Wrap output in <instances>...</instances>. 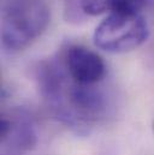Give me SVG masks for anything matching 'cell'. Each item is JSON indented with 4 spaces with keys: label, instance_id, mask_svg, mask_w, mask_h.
Listing matches in <instances>:
<instances>
[{
    "label": "cell",
    "instance_id": "8992f818",
    "mask_svg": "<svg viewBox=\"0 0 154 155\" xmlns=\"http://www.w3.org/2000/svg\"><path fill=\"white\" fill-rule=\"evenodd\" d=\"M147 0H79L82 12L88 16L110 13H140Z\"/></svg>",
    "mask_w": 154,
    "mask_h": 155
},
{
    "label": "cell",
    "instance_id": "5b68a950",
    "mask_svg": "<svg viewBox=\"0 0 154 155\" xmlns=\"http://www.w3.org/2000/svg\"><path fill=\"white\" fill-rule=\"evenodd\" d=\"M1 142L15 152H27L35 147L38 135L32 116L24 110H15L1 117Z\"/></svg>",
    "mask_w": 154,
    "mask_h": 155
},
{
    "label": "cell",
    "instance_id": "6da1fadb",
    "mask_svg": "<svg viewBox=\"0 0 154 155\" xmlns=\"http://www.w3.org/2000/svg\"><path fill=\"white\" fill-rule=\"evenodd\" d=\"M40 95L51 113L65 126L84 135L107 113V97L94 85L79 84L69 76L62 55L43 60L35 70Z\"/></svg>",
    "mask_w": 154,
    "mask_h": 155
},
{
    "label": "cell",
    "instance_id": "3957f363",
    "mask_svg": "<svg viewBox=\"0 0 154 155\" xmlns=\"http://www.w3.org/2000/svg\"><path fill=\"white\" fill-rule=\"evenodd\" d=\"M149 30L140 13H110L95 29L94 45L109 53H126L146 42Z\"/></svg>",
    "mask_w": 154,
    "mask_h": 155
},
{
    "label": "cell",
    "instance_id": "7a4b0ae2",
    "mask_svg": "<svg viewBox=\"0 0 154 155\" xmlns=\"http://www.w3.org/2000/svg\"><path fill=\"white\" fill-rule=\"evenodd\" d=\"M49 23L45 0H4L1 42L8 52H19L32 45Z\"/></svg>",
    "mask_w": 154,
    "mask_h": 155
},
{
    "label": "cell",
    "instance_id": "52a82bcc",
    "mask_svg": "<svg viewBox=\"0 0 154 155\" xmlns=\"http://www.w3.org/2000/svg\"><path fill=\"white\" fill-rule=\"evenodd\" d=\"M153 129H154V124H153Z\"/></svg>",
    "mask_w": 154,
    "mask_h": 155
},
{
    "label": "cell",
    "instance_id": "277c9868",
    "mask_svg": "<svg viewBox=\"0 0 154 155\" xmlns=\"http://www.w3.org/2000/svg\"><path fill=\"white\" fill-rule=\"evenodd\" d=\"M60 55L69 76L79 84H98L106 75L102 58L84 46H68Z\"/></svg>",
    "mask_w": 154,
    "mask_h": 155
}]
</instances>
